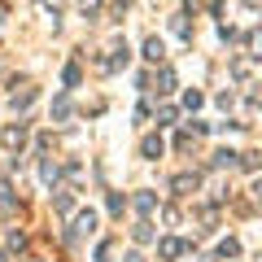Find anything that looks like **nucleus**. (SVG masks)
Returning <instances> with one entry per match:
<instances>
[{"mask_svg":"<svg viewBox=\"0 0 262 262\" xmlns=\"http://www.w3.org/2000/svg\"><path fill=\"white\" fill-rule=\"evenodd\" d=\"M162 53H166L162 39H144V57H149V61H162Z\"/></svg>","mask_w":262,"mask_h":262,"instance_id":"nucleus-1","label":"nucleus"},{"mask_svg":"<svg viewBox=\"0 0 262 262\" xmlns=\"http://www.w3.org/2000/svg\"><path fill=\"white\" fill-rule=\"evenodd\" d=\"M140 153H144V158H162V140H158V136H149V140L140 144Z\"/></svg>","mask_w":262,"mask_h":262,"instance_id":"nucleus-2","label":"nucleus"},{"mask_svg":"<svg viewBox=\"0 0 262 262\" xmlns=\"http://www.w3.org/2000/svg\"><path fill=\"white\" fill-rule=\"evenodd\" d=\"M75 227H79V232H92V227H96V214H92V210H88V214H79Z\"/></svg>","mask_w":262,"mask_h":262,"instance_id":"nucleus-3","label":"nucleus"},{"mask_svg":"<svg viewBox=\"0 0 262 262\" xmlns=\"http://www.w3.org/2000/svg\"><path fill=\"white\" fill-rule=\"evenodd\" d=\"M232 162H236V153H232V149H223V153H214V166H232Z\"/></svg>","mask_w":262,"mask_h":262,"instance_id":"nucleus-4","label":"nucleus"},{"mask_svg":"<svg viewBox=\"0 0 262 262\" xmlns=\"http://www.w3.org/2000/svg\"><path fill=\"white\" fill-rule=\"evenodd\" d=\"M219 253H223V258H236V253H241V245H236V241H223V245H219Z\"/></svg>","mask_w":262,"mask_h":262,"instance_id":"nucleus-5","label":"nucleus"},{"mask_svg":"<svg viewBox=\"0 0 262 262\" xmlns=\"http://www.w3.org/2000/svg\"><path fill=\"white\" fill-rule=\"evenodd\" d=\"M170 27H175L179 35H188V18H184V13H175V18H170Z\"/></svg>","mask_w":262,"mask_h":262,"instance_id":"nucleus-6","label":"nucleus"},{"mask_svg":"<svg viewBox=\"0 0 262 262\" xmlns=\"http://www.w3.org/2000/svg\"><path fill=\"white\" fill-rule=\"evenodd\" d=\"M249 44H253V57H262V35H249Z\"/></svg>","mask_w":262,"mask_h":262,"instance_id":"nucleus-7","label":"nucleus"}]
</instances>
